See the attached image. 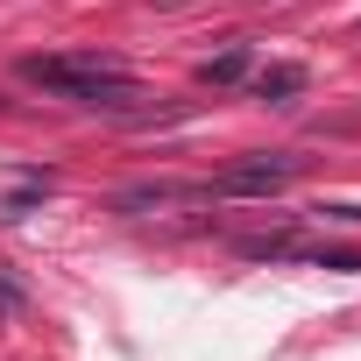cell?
Instances as JSON below:
<instances>
[{
    "label": "cell",
    "mask_w": 361,
    "mask_h": 361,
    "mask_svg": "<svg viewBox=\"0 0 361 361\" xmlns=\"http://www.w3.org/2000/svg\"><path fill=\"white\" fill-rule=\"evenodd\" d=\"M319 213H326V220H347V227H361V206H354V199H333V206H319Z\"/></svg>",
    "instance_id": "obj_6"
},
{
    "label": "cell",
    "mask_w": 361,
    "mask_h": 361,
    "mask_svg": "<svg viewBox=\"0 0 361 361\" xmlns=\"http://www.w3.org/2000/svg\"><path fill=\"white\" fill-rule=\"evenodd\" d=\"M192 199H213V192L206 185H177V177H142V185L114 192V213H156V206H192Z\"/></svg>",
    "instance_id": "obj_3"
},
{
    "label": "cell",
    "mask_w": 361,
    "mask_h": 361,
    "mask_svg": "<svg viewBox=\"0 0 361 361\" xmlns=\"http://www.w3.org/2000/svg\"><path fill=\"white\" fill-rule=\"evenodd\" d=\"M298 92H305V64H262V71H255V99L290 106Z\"/></svg>",
    "instance_id": "obj_4"
},
{
    "label": "cell",
    "mask_w": 361,
    "mask_h": 361,
    "mask_svg": "<svg viewBox=\"0 0 361 361\" xmlns=\"http://www.w3.org/2000/svg\"><path fill=\"white\" fill-rule=\"evenodd\" d=\"M22 78L29 85H43V92H57V99H71V106H92V114H121V121H135L142 114V85L128 78V64L121 57H106V50H71V57H22Z\"/></svg>",
    "instance_id": "obj_1"
},
{
    "label": "cell",
    "mask_w": 361,
    "mask_h": 361,
    "mask_svg": "<svg viewBox=\"0 0 361 361\" xmlns=\"http://www.w3.org/2000/svg\"><path fill=\"white\" fill-rule=\"evenodd\" d=\"M241 78H248V43H227V50H213L199 64V85H213V92L220 85H241Z\"/></svg>",
    "instance_id": "obj_5"
},
{
    "label": "cell",
    "mask_w": 361,
    "mask_h": 361,
    "mask_svg": "<svg viewBox=\"0 0 361 361\" xmlns=\"http://www.w3.org/2000/svg\"><path fill=\"white\" fill-rule=\"evenodd\" d=\"M298 177V156H241V163H227L220 177H213V199H269V192H283Z\"/></svg>",
    "instance_id": "obj_2"
}]
</instances>
